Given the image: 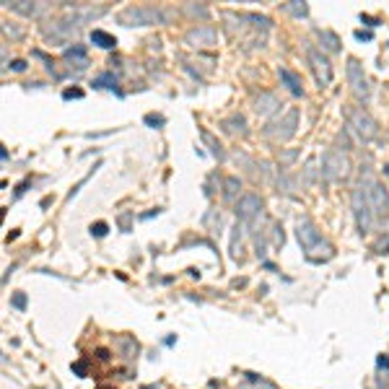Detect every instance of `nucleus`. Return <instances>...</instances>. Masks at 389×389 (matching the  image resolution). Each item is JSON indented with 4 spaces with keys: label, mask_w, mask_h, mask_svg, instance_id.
<instances>
[{
    "label": "nucleus",
    "mask_w": 389,
    "mask_h": 389,
    "mask_svg": "<svg viewBox=\"0 0 389 389\" xmlns=\"http://www.w3.org/2000/svg\"><path fill=\"white\" fill-rule=\"evenodd\" d=\"M296 127H298V109L291 106V109L280 117V120L270 122L262 133H265V138H270V140L283 143V140H291V138L296 135Z\"/></svg>",
    "instance_id": "7ed1b4c3"
},
{
    "label": "nucleus",
    "mask_w": 389,
    "mask_h": 389,
    "mask_svg": "<svg viewBox=\"0 0 389 389\" xmlns=\"http://www.w3.org/2000/svg\"><path fill=\"white\" fill-rule=\"evenodd\" d=\"M166 120H164V117L161 114H145V125H150V127H161Z\"/></svg>",
    "instance_id": "b1692460"
},
{
    "label": "nucleus",
    "mask_w": 389,
    "mask_h": 389,
    "mask_svg": "<svg viewBox=\"0 0 389 389\" xmlns=\"http://www.w3.org/2000/svg\"><path fill=\"white\" fill-rule=\"evenodd\" d=\"M8 8L16 11V13H21V16H36V13L45 11L42 3H39V6H29V3H24V0H18V3H8Z\"/></svg>",
    "instance_id": "f3484780"
},
{
    "label": "nucleus",
    "mask_w": 389,
    "mask_h": 389,
    "mask_svg": "<svg viewBox=\"0 0 389 389\" xmlns=\"http://www.w3.org/2000/svg\"><path fill=\"white\" fill-rule=\"evenodd\" d=\"M91 42H94L96 47H101V50H112V47L117 45V39H114L112 34L101 31V29H94V31H91Z\"/></svg>",
    "instance_id": "2eb2a0df"
},
{
    "label": "nucleus",
    "mask_w": 389,
    "mask_h": 389,
    "mask_svg": "<svg viewBox=\"0 0 389 389\" xmlns=\"http://www.w3.org/2000/svg\"><path fill=\"white\" fill-rule=\"evenodd\" d=\"M275 247H283V228L275 226Z\"/></svg>",
    "instance_id": "7c9ffc66"
},
{
    "label": "nucleus",
    "mask_w": 389,
    "mask_h": 389,
    "mask_svg": "<svg viewBox=\"0 0 389 389\" xmlns=\"http://www.w3.org/2000/svg\"><path fill=\"white\" fill-rule=\"evenodd\" d=\"M223 127L231 135H247V120L242 114H231L228 120H223Z\"/></svg>",
    "instance_id": "4468645a"
},
{
    "label": "nucleus",
    "mask_w": 389,
    "mask_h": 389,
    "mask_svg": "<svg viewBox=\"0 0 389 389\" xmlns=\"http://www.w3.org/2000/svg\"><path fill=\"white\" fill-rule=\"evenodd\" d=\"M260 389H275L272 384H267V381H260Z\"/></svg>",
    "instance_id": "e433bc0d"
},
{
    "label": "nucleus",
    "mask_w": 389,
    "mask_h": 389,
    "mask_svg": "<svg viewBox=\"0 0 389 389\" xmlns=\"http://www.w3.org/2000/svg\"><path fill=\"white\" fill-rule=\"evenodd\" d=\"M200 135H203V143H205V145L210 148V153L215 156L218 161H223V159H226V153H223V145H221V143H218V140H215V138H213V135L208 133V130H203Z\"/></svg>",
    "instance_id": "a211bd4d"
},
{
    "label": "nucleus",
    "mask_w": 389,
    "mask_h": 389,
    "mask_svg": "<svg viewBox=\"0 0 389 389\" xmlns=\"http://www.w3.org/2000/svg\"><path fill=\"white\" fill-rule=\"evenodd\" d=\"M91 233H94L96 239H101L104 233H106V223H104V221H99V223H91Z\"/></svg>",
    "instance_id": "a878e982"
},
{
    "label": "nucleus",
    "mask_w": 389,
    "mask_h": 389,
    "mask_svg": "<svg viewBox=\"0 0 389 389\" xmlns=\"http://www.w3.org/2000/svg\"><path fill=\"white\" fill-rule=\"evenodd\" d=\"M99 358H101V361H109V353H106V350H104V348L99 350Z\"/></svg>",
    "instance_id": "f704fd0d"
},
{
    "label": "nucleus",
    "mask_w": 389,
    "mask_h": 389,
    "mask_svg": "<svg viewBox=\"0 0 389 389\" xmlns=\"http://www.w3.org/2000/svg\"><path fill=\"white\" fill-rule=\"evenodd\" d=\"M187 13L200 16V18H208V8H205V6H187Z\"/></svg>",
    "instance_id": "393cba45"
},
{
    "label": "nucleus",
    "mask_w": 389,
    "mask_h": 389,
    "mask_svg": "<svg viewBox=\"0 0 389 389\" xmlns=\"http://www.w3.org/2000/svg\"><path fill=\"white\" fill-rule=\"evenodd\" d=\"M239 189H242L239 177H226V182H223V198H226L228 203H231V200H236Z\"/></svg>",
    "instance_id": "dca6fc26"
},
{
    "label": "nucleus",
    "mask_w": 389,
    "mask_h": 389,
    "mask_svg": "<svg viewBox=\"0 0 389 389\" xmlns=\"http://www.w3.org/2000/svg\"><path fill=\"white\" fill-rule=\"evenodd\" d=\"M187 45L192 47H213L215 45V39H218V31L213 26H194L187 31Z\"/></svg>",
    "instance_id": "9b49d317"
},
{
    "label": "nucleus",
    "mask_w": 389,
    "mask_h": 389,
    "mask_svg": "<svg viewBox=\"0 0 389 389\" xmlns=\"http://www.w3.org/2000/svg\"><path fill=\"white\" fill-rule=\"evenodd\" d=\"M11 68H13L16 73H21V70H26V62H24V60H13V62H11Z\"/></svg>",
    "instance_id": "2f4dec72"
},
{
    "label": "nucleus",
    "mask_w": 389,
    "mask_h": 389,
    "mask_svg": "<svg viewBox=\"0 0 389 389\" xmlns=\"http://www.w3.org/2000/svg\"><path fill=\"white\" fill-rule=\"evenodd\" d=\"M11 304H13L16 309H26V293H13Z\"/></svg>",
    "instance_id": "bb28decb"
},
{
    "label": "nucleus",
    "mask_w": 389,
    "mask_h": 389,
    "mask_svg": "<svg viewBox=\"0 0 389 389\" xmlns=\"http://www.w3.org/2000/svg\"><path fill=\"white\" fill-rule=\"evenodd\" d=\"M65 60H75L78 68H83V65H86V47H81V45L68 47V50H65Z\"/></svg>",
    "instance_id": "6ab92c4d"
},
{
    "label": "nucleus",
    "mask_w": 389,
    "mask_h": 389,
    "mask_svg": "<svg viewBox=\"0 0 389 389\" xmlns=\"http://www.w3.org/2000/svg\"><path fill=\"white\" fill-rule=\"evenodd\" d=\"M361 21H366L369 26H376V21H374V18H369V16H361Z\"/></svg>",
    "instance_id": "c9c22d12"
},
{
    "label": "nucleus",
    "mask_w": 389,
    "mask_h": 389,
    "mask_svg": "<svg viewBox=\"0 0 389 389\" xmlns=\"http://www.w3.org/2000/svg\"><path fill=\"white\" fill-rule=\"evenodd\" d=\"M319 39H322V50L325 52H337L340 50V39L332 31H319Z\"/></svg>",
    "instance_id": "aec40b11"
},
{
    "label": "nucleus",
    "mask_w": 389,
    "mask_h": 389,
    "mask_svg": "<svg viewBox=\"0 0 389 389\" xmlns=\"http://www.w3.org/2000/svg\"><path fill=\"white\" fill-rule=\"evenodd\" d=\"M384 171H386V174H389V166H386V169H384Z\"/></svg>",
    "instance_id": "4c0bfd02"
},
{
    "label": "nucleus",
    "mask_w": 389,
    "mask_h": 389,
    "mask_svg": "<svg viewBox=\"0 0 389 389\" xmlns=\"http://www.w3.org/2000/svg\"><path fill=\"white\" fill-rule=\"evenodd\" d=\"M278 75H280V81L288 86V91L293 94V96H301L304 94V86H301V78L293 73V70H288V68H280L278 70Z\"/></svg>",
    "instance_id": "ddd939ff"
},
{
    "label": "nucleus",
    "mask_w": 389,
    "mask_h": 389,
    "mask_svg": "<svg viewBox=\"0 0 389 389\" xmlns=\"http://www.w3.org/2000/svg\"><path fill=\"white\" fill-rule=\"evenodd\" d=\"M81 96H83L81 89H68V91L62 94V99H81Z\"/></svg>",
    "instance_id": "cd10ccee"
},
{
    "label": "nucleus",
    "mask_w": 389,
    "mask_h": 389,
    "mask_svg": "<svg viewBox=\"0 0 389 389\" xmlns=\"http://www.w3.org/2000/svg\"><path fill=\"white\" fill-rule=\"evenodd\" d=\"M296 236H298V244H301V249L306 252L309 260H314V252H325L327 257H332V247L322 239V233L317 231V226L309 218H301L296 223Z\"/></svg>",
    "instance_id": "f257e3e1"
},
{
    "label": "nucleus",
    "mask_w": 389,
    "mask_h": 389,
    "mask_svg": "<svg viewBox=\"0 0 389 389\" xmlns=\"http://www.w3.org/2000/svg\"><path fill=\"white\" fill-rule=\"evenodd\" d=\"M356 39H361V42H369V39H371V31H356Z\"/></svg>",
    "instance_id": "473e14b6"
},
{
    "label": "nucleus",
    "mask_w": 389,
    "mask_h": 389,
    "mask_svg": "<svg viewBox=\"0 0 389 389\" xmlns=\"http://www.w3.org/2000/svg\"><path fill=\"white\" fill-rule=\"evenodd\" d=\"M278 109H280V101H278V96H272V94H260V96L254 99V112L262 114V117L278 112Z\"/></svg>",
    "instance_id": "f8f14e48"
},
{
    "label": "nucleus",
    "mask_w": 389,
    "mask_h": 389,
    "mask_svg": "<svg viewBox=\"0 0 389 389\" xmlns=\"http://www.w3.org/2000/svg\"><path fill=\"white\" fill-rule=\"evenodd\" d=\"M296 159V150H283L280 153V164H291Z\"/></svg>",
    "instance_id": "c85d7f7f"
},
{
    "label": "nucleus",
    "mask_w": 389,
    "mask_h": 389,
    "mask_svg": "<svg viewBox=\"0 0 389 389\" xmlns=\"http://www.w3.org/2000/svg\"><path fill=\"white\" fill-rule=\"evenodd\" d=\"M286 11H288L291 16H296V18H304V16L309 13L306 3H298V0H293V3H286Z\"/></svg>",
    "instance_id": "4be33fe9"
},
{
    "label": "nucleus",
    "mask_w": 389,
    "mask_h": 389,
    "mask_svg": "<svg viewBox=\"0 0 389 389\" xmlns=\"http://www.w3.org/2000/svg\"><path fill=\"white\" fill-rule=\"evenodd\" d=\"M262 208H265L262 198L254 194V192H249V194H244V198H239V203H236V218L242 223H252V221H257L262 215Z\"/></svg>",
    "instance_id": "1a4fd4ad"
},
{
    "label": "nucleus",
    "mask_w": 389,
    "mask_h": 389,
    "mask_svg": "<svg viewBox=\"0 0 389 389\" xmlns=\"http://www.w3.org/2000/svg\"><path fill=\"white\" fill-rule=\"evenodd\" d=\"M117 345L122 348V356H125V358H133V356L138 353V342H135L133 337H120V340H117Z\"/></svg>",
    "instance_id": "412c9836"
},
{
    "label": "nucleus",
    "mask_w": 389,
    "mask_h": 389,
    "mask_svg": "<svg viewBox=\"0 0 389 389\" xmlns=\"http://www.w3.org/2000/svg\"><path fill=\"white\" fill-rule=\"evenodd\" d=\"M353 215H356L358 231H361V233H369L371 226H374V210H371V205H369L366 187H363V184L353 189Z\"/></svg>",
    "instance_id": "423d86ee"
},
{
    "label": "nucleus",
    "mask_w": 389,
    "mask_h": 389,
    "mask_svg": "<svg viewBox=\"0 0 389 389\" xmlns=\"http://www.w3.org/2000/svg\"><path fill=\"white\" fill-rule=\"evenodd\" d=\"M117 21L125 26H153V24H166L169 13L153 6H130L117 16Z\"/></svg>",
    "instance_id": "f03ea898"
},
{
    "label": "nucleus",
    "mask_w": 389,
    "mask_h": 389,
    "mask_svg": "<svg viewBox=\"0 0 389 389\" xmlns=\"http://www.w3.org/2000/svg\"><path fill=\"white\" fill-rule=\"evenodd\" d=\"M94 86H96V89H114V86H117V78H114L112 73H104V75H99L96 81H94Z\"/></svg>",
    "instance_id": "5701e85b"
},
{
    "label": "nucleus",
    "mask_w": 389,
    "mask_h": 389,
    "mask_svg": "<svg viewBox=\"0 0 389 389\" xmlns=\"http://www.w3.org/2000/svg\"><path fill=\"white\" fill-rule=\"evenodd\" d=\"M314 182V164H306V184Z\"/></svg>",
    "instance_id": "c756f323"
},
{
    "label": "nucleus",
    "mask_w": 389,
    "mask_h": 389,
    "mask_svg": "<svg viewBox=\"0 0 389 389\" xmlns=\"http://www.w3.org/2000/svg\"><path fill=\"white\" fill-rule=\"evenodd\" d=\"M322 177L330 179V182H337V179H345L348 171H350V161L342 150H325L322 153Z\"/></svg>",
    "instance_id": "39448f33"
},
{
    "label": "nucleus",
    "mask_w": 389,
    "mask_h": 389,
    "mask_svg": "<svg viewBox=\"0 0 389 389\" xmlns=\"http://www.w3.org/2000/svg\"><path fill=\"white\" fill-rule=\"evenodd\" d=\"M345 73H348V83H350V89H353V94L358 99H369L371 96V86H369V78H366L361 62L358 60H348Z\"/></svg>",
    "instance_id": "6e6552de"
},
{
    "label": "nucleus",
    "mask_w": 389,
    "mask_h": 389,
    "mask_svg": "<svg viewBox=\"0 0 389 389\" xmlns=\"http://www.w3.org/2000/svg\"><path fill=\"white\" fill-rule=\"evenodd\" d=\"M309 62H311V70H314V75H317V83L327 86L332 81V65H330V60L322 52H317V50H309Z\"/></svg>",
    "instance_id": "9d476101"
},
{
    "label": "nucleus",
    "mask_w": 389,
    "mask_h": 389,
    "mask_svg": "<svg viewBox=\"0 0 389 389\" xmlns=\"http://www.w3.org/2000/svg\"><path fill=\"white\" fill-rule=\"evenodd\" d=\"M361 184L366 187V198H369V205L374 210V218H386L389 215V192H386V187L381 182H374V179L361 182Z\"/></svg>",
    "instance_id": "0eeeda50"
},
{
    "label": "nucleus",
    "mask_w": 389,
    "mask_h": 389,
    "mask_svg": "<svg viewBox=\"0 0 389 389\" xmlns=\"http://www.w3.org/2000/svg\"><path fill=\"white\" fill-rule=\"evenodd\" d=\"M348 125L356 130V135L361 138V140H374L376 135H379V125H376V120L363 109V106H353L348 112Z\"/></svg>",
    "instance_id": "20e7f679"
},
{
    "label": "nucleus",
    "mask_w": 389,
    "mask_h": 389,
    "mask_svg": "<svg viewBox=\"0 0 389 389\" xmlns=\"http://www.w3.org/2000/svg\"><path fill=\"white\" fill-rule=\"evenodd\" d=\"M239 389H249V386H239Z\"/></svg>",
    "instance_id": "58836bf2"
},
{
    "label": "nucleus",
    "mask_w": 389,
    "mask_h": 389,
    "mask_svg": "<svg viewBox=\"0 0 389 389\" xmlns=\"http://www.w3.org/2000/svg\"><path fill=\"white\" fill-rule=\"evenodd\" d=\"M376 363H379V369H389V358H386V356H379Z\"/></svg>",
    "instance_id": "72a5a7b5"
}]
</instances>
